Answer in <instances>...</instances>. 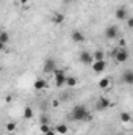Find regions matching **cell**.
Returning a JSON list of instances; mask_svg holds the SVG:
<instances>
[{
  "mask_svg": "<svg viewBox=\"0 0 133 135\" xmlns=\"http://www.w3.org/2000/svg\"><path fill=\"white\" fill-rule=\"evenodd\" d=\"M70 118L74 121H81V119H89V113L85 105H75L70 112Z\"/></svg>",
  "mask_w": 133,
  "mask_h": 135,
  "instance_id": "obj_1",
  "label": "cell"
},
{
  "mask_svg": "<svg viewBox=\"0 0 133 135\" xmlns=\"http://www.w3.org/2000/svg\"><path fill=\"white\" fill-rule=\"evenodd\" d=\"M53 72H55V83H57V86L64 85V82H66V74H64V71L57 68Z\"/></svg>",
  "mask_w": 133,
  "mask_h": 135,
  "instance_id": "obj_2",
  "label": "cell"
},
{
  "mask_svg": "<svg viewBox=\"0 0 133 135\" xmlns=\"http://www.w3.org/2000/svg\"><path fill=\"white\" fill-rule=\"evenodd\" d=\"M114 58H116L117 63H124V61H127V58H129V52H127L125 49H119V50L116 52Z\"/></svg>",
  "mask_w": 133,
  "mask_h": 135,
  "instance_id": "obj_3",
  "label": "cell"
},
{
  "mask_svg": "<svg viewBox=\"0 0 133 135\" xmlns=\"http://www.w3.org/2000/svg\"><path fill=\"white\" fill-rule=\"evenodd\" d=\"M117 35H119V28L116 25H111V27H108L105 30V36L108 39H114V38H117Z\"/></svg>",
  "mask_w": 133,
  "mask_h": 135,
  "instance_id": "obj_4",
  "label": "cell"
},
{
  "mask_svg": "<svg viewBox=\"0 0 133 135\" xmlns=\"http://www.w3.org/2000/svg\"><path fill=\"white\" fill-rule=\"evenodd\" d=\"M57 69V63L53 58H47L45 63H44V72H53Z\"/></svg>",
  "mask_w": 133,
  "mask_h": 135,
  "instance_id": "obj_5",
  "label": "cell"
},
{
  "mask_svg": "<svg viewBox=\"0 0 133 135\" xmlns=\"http://www.w3.org/2000/svg\"><path fill=\"white\" fill-rule=\"evenodd\" d=\"M116 19H119V21H124V19H127L129 17V13H127V8H124V6H121V8H117L116 9Z\"/></svg>",
  "mask_w": 133,
  "mask_h": 135,
  "instance_id": "obj_6",
  "label": "cell"
},
{
  "mask_svg": "<svg viewBox=\"0 0 133 135\" xmlns=\"http://www.w3.org/2000/svg\"><path fill=\"white\" fill-rule=\"evenodd\" d=\"M122 82L127 83V85H132L133 83V71L132 69H127V71L122 74Z\"/></svg>",
  "mask_w": 133,
  "mask_h": 135,
  "instance_id": "obj_7",
  "label": "cell"
},
{
  "mask_svg": "<svg viewBox=\"0 0 133 135\" xmlns=\"http://www.w3.org/2000/svg\"><path fill=\"white\" fill-rule=\"evenodd\" d=\"M105 68H106L105 60H100V61H94V63H93V69H94V72H102Z\"/></svg>",
  "mask_w": 133,
  "mask_h": 135,
  "instance_id": "obj_8",
  "label": "cell"
},
{
  "mask_svg": "<svg viewBox=\"0 0 133 135\" xmlns=\"http://www.w3.org/2000/svg\"><path fill=\"white\" fill-rule=\"evenodd\" d=\"M70 38H72L74 42H83L85 41V36H83V33H80V32H72Z\"/></svg>",
  "mask_w": 133,
  "mask_h": 135,
  "instance_id": "obj_9",
  "label": "cell"
},
{
  "mask_svg": "<svg viewBox=\"0 0 133 135\" xmlns=\"http://www.w3.org/2000/svg\"><path fill=\"white\" fill-rule=\"evenodd\" d=\"M97 108L99 110H103V108H106V107H110V101L106 99V98H100L99 101H97Z\"/></svg>",
  "mask_w": 133,
  "mask_h": 135,
  "instance_id": "obj_10",
  "label": "cell"
},
{
  "mask_svg": "<svg viewBox=\"0 0 133 135\" xmlns=\"http://www.w3.org/2000/svg\"><path fill=\"white\" fill-rule=\"evenodd\" d=\"M80 60H81L83 63H86V65H88V63H91V61H93V55H91V54H88V52H81V54H80Z\"/></svg>",
  "mask_w": 133,
  "mask_h": 135,
  "instance_id": "obj_11",
  "label": "cell"
},
{
  "mask_svg": "<svg viewBox=\"0 0 133 135\" xmlns=\"http://www.w3.org/2000/svg\"><path fill=\"white\" fill-rule=\"evenodd\" d=\"M34 90H44L45 86H47V82L45 80H42V79H38L36 82H34Z\"/></svg>",
  "mask_w": 133,
  "mask_h": 135,
  "instance_id": "obj_12",
  "label": "cell"
},
{
  "mask_svg": "<svg viewBox=\"0 0 133 135\" xmlns=\"http://www.w3.org/2000/svg\"><path fill=\"white\" fill-rule=\"evenodd\" d=\"M24 118H25V119H32V118H33V108H32L30 105L25 107V110H24Z\"/></svg>",
  "mask_w": 133,
  "mask_h": 135,
  "instance_id": "obj_13",
  "label": "cell"
},
{
  "mask_svg": "<svg viewBox=\"0 0 133 135\" xmlns=\"http://www.w3.org/2000/svg\"><path fill=\"white\" fill-rule=\"evenodd\" d=\"M103 57H105V54L102 50H97L93 54V61H100V60H103Z\"/></svg>",
  "mask_w": 133,
  "mask_h": 135,
  "instance_id": "obj_14",
  "label": "cell"
},
{
  "mask_svg": "<svg viewBox=\"0 0 133 135\" xmlns=\"http://www.w3.org/2000/svg\"><path fill=\"white\" fill-rule=\"evenodd\" d=\"M8 41H9V35L6 33V32H0V42L5 46Z\"/></svg>",
  "mask_w": 133,
  "mask_h": 135,
  "instance_id": "obj_15",
  "label": "cell"
},
{
  "mask_svg": "<svg viewBox=\"0 0 133 135\" xmlns=\"http://www.w3.org/2000/svg\"><path fill=\"white\" fill-rule=\"evenodd\" d=\"M55 132H58V134H66L67 132V126L66 124H58L57 129H55Z\"/></svg>",
  "mask_w": 133,
  "mask_h": 135,
  "instance_id": "obj_16",
  "label": "cell"
},
{
  "mask_svg": "<svg viewBox=\"0 0 133 135\" xmlns=\"http://www.w3.org/2000/svg\"><path fill=\"white\" fill-rule=\"evenodd\" d=\"M130 119H132L130 113H127V112L121 113V121H122V123H130Z\"/></svg>",
  "mask_w": 133,
  "mask_h": 135,
  "instance_id": "obj_17",
  "label": "cell"
},
{
  "mask_svg": "<svg viewBox=\"0 0 133 135\" xmlns=\"http://www.w3.org/2000/svg\"><path fill=\"white\" fill-rule=\"evenodd\" d=\"M99 86L102 90H103V88H108V86H110V79H102L99 82Z\"/></svg>",
  "mask_w": 133,
  "mask_h": 135,
  "instance_id": "obj_18",
  "label": "cell"
},
{
  "mask_svg": "<svg viewBox=\"0 0 133 135\" xmlns=\"http://www.w3.org/2000/svg\"><path fill=\"white\" fill-rule=\"evenodd\" d=\"M64 83H66L67 86H74V85L77 83V79H75V77H66V82H64Z\"/></svg>",
  "mask_w": 133,
  "mask_h": 135,
  "instance_id": "obj_19",
  "label": "cell"
},
{
  "mask_svg": "<svg viewBox=\"0 0 133 135\" xmlns=\"http://www.w3.org/2000/svg\"><path fill=\"white\" fill-rule=\"evenodd\" d=\"M14 129H16V123H6V131L13 132Z\"/></svg>",
  "mask_w": 133,
  "mask_h": 135,
  "instance_id": "obj_20",
  "label": "cell"
},
{
  "mask_svg": "<svg viewBox=\"0 0 133 135\" xmlns=\"http://www.w3.org/2000/svg\"><path fill=\"white\" fill-rule=\"evenodd\" d=\"M47 131H50V127H49V124H41V132H42V134H45Z\"/></svg>",
  "mask_w": 133,
  "mask_h": 135,
  "instance_id": "obj_21",
  "label": "cell"
},
{
  "mask_svg": "<svg viewBox=\"0 0 133 135\" xmlns=\"http://www.w3.org/2000/svg\"><path fill=\"white\" fill-rule=\"evenodd\" d=\"M63 17H64L63 14H57L55 19H53V22H63Z\"/></svg>",
  "mask_w": 133,
  "mask_h": 135,
  "instance_id": "obj_22",
  "label": "cell"
},
{
  "mask_svg": "<svg viewBox=\"0 0 133 135\" xmlns=\"http://www.w3.org/2000/svg\"><path fill=\"white\" fill-rule=\"evenodd\" d=\"M127 27H129V28L133 27V17H127Z\"/></svg>",
  "mask_w": 133,
  "mask_h": 135,
  "instance_id": "obj_23",
  "label": "cell"
},
{
  "mask_svg": "<svg viewBox=\"0 0 133 135\" xmlns=\"http://www.w3.org/2000/svg\"><path fill=\"white\" fill-rule=\"evenodd\" d=\"M49 123V118L47 116H42V119H41V124H47Z\"/></svg>",
  "mask_w": 133,
  "mask_h": 135,
  "instance_id": "obj_24",
  "label": "cell"
},
{
  "mask_svg": "<svg viewBox=\"0 0 133 135\" xmlns=\"http://www.w3.org/2000/svg\"><path fill=\"white\" fill-rule=\"evenodd\" d=\"M57 134V132H55V131H52V129H50V131H47V132H45V134L44 135H55Z\"/></svg>",
  "mask_w": 133,
  "mask_h": 135,
  "instance_id": "obj_25",
  "label": "cell"
},
{
  "mask_svg": "<svg viewBox=\"0 0 133 135\" xmlns=\"http://www.w3.org/2000/svg\"><path fill=\"white\" fill-rule=\"evenodd\" d=\"M19 2H21V3H27L28 0H19Z\"/></svg>",
  "mask_w": 133,
  "mask_h": 135,
  "instance_id": "obj_26",
  "label": "cell"
},
{
  "mask_svg": "<svg viewBox=\"0 0 133 135\" xmlns=\"http://www.w3.org/2000/svg\"><path fill=\"white\" fill-rule=\"evenodd\" d=\"M2 49H3V44H2V42H0V50H2Z\"/></svg>",
  "mask_w": 133,
  "mask_h": 135,
  "instance_id": "obj_27",
  "label": "cell"
},
{
  "mask_svg": "<svg viewBox=\"0 0 133 135\" xmlns=\"http://www.w3.org/2000/svg\"><path fill=\"white\" fill-rule=\"evenodd\" d=\"M0 71H2V66H0Z\"/></svg>",
  "mask_w": 133,
  "mask_h": 135,
  "instance_id": "obj_28",
  "label": "cell"
}]
</instances>
